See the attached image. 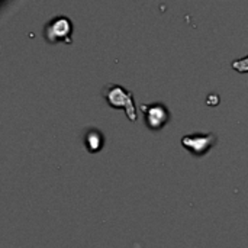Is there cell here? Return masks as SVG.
I'll return each mask as SVG.
<instances>
[{
	"instance_id": "1",
	"label": "cell",
	"mask_w": 248,
	"mask_h": 248,
	"mask_svg": "<svg viewBox=\"0 0 248 248\" xmlns=\"http://www.w3.org/2000/svg\"><path fill=\"white\" fill-rule=\"evenodd\" d=\"M102 96L110 108L124 109L131 122H135L138 119V112L131 90H126L125 87L115 83H108L102 89Z\"/></svg>"
},
{
	"instance_id": "5",
	"label": "cell",
	"mask_w": 248,
	"mask_h": 248,
	"mask_svg": "<svg viewBox=\"0 0 248 248\" xmlns=\"http://www.w3.org/2000/svg\"><path fill=\"white\" fill-rule=\"evenodd\" d=\"M84 145L89 153H99L105 145V135L97 128H89L84 134Z\"/></svg>"
},
{
	"instance_id": "7",
	"label": "cell",
	"mask_w": 248,
	"mask_h": 248,
	"mask_svg": "<svg viewBox=\"0 0 248 248\" xmlns=\"http://www.w3.org/2000/svg\"><path fill=\"white\" fill-rule=\"evenodd\" d=\"M218 94H215V93H212V94H209L208 97H206V102H208V105H211V106H217L218 105Z\"/></svg>"
},
{
	"instance_id": "3",
	"label": "cell",
	"mask_w": 248,
	"mask_h": 248,
	"mask_svg": "<svg viewBox=\"0 0 248 248\" xmlns=\"http://www.w3.org/2000/svg\"><path fill=\"white\" fill-rule=\"evenodd\" d=\"M217 142H218V137L214 132L209 134L196 132L182 137V145L195 157L206 155L217 145Z\"/></svg>"
},
{
	"instance_id": "4",
	"label": "cell",
	"mask_w": 248,
	"mask_h": 248,
	"mask_svg": "<svg viewBox=\"0 0 248 248\" xmlns=\"http://www.w3.org/2000/svg\"><path fill=\"white\" fill-rule=\"evenodd\" d=\"M140 110L144 115L147 126L153 131L163 129L170 121V110L164 103H142L140 105Z\"/></svg>"
},
{
	"instance_id": "2",
	"label": "cell",
	"mask_w": 248,
	"mask_h": 248,
	"mask_svg": "<svg viewBox=\"0 0 248 248\" xmlns=\"http://www.w3.org/2000/svg\"><path fill=\"white\" fill-rule=\"evenodd\" d=\"M71 33H73V22L67 16H57L49 20L44 29V36L48 42H65L71 44Z\"/></svg>"
},
{
	"instance_id": "6",
	"label": "cell",
	"mask_w": 248,
	"mask_h": 248,
	"mask_svg": "<svg viewBox=\"0 0 248 248\" xmlns=\"http://www.w3.org/2000/svg\"><path fill=\"white\" fill-rule=\"evenodd\" d=\"M232 68L238 73H248V57L244 58H240V60H235L232 64Z\"/></svg>"
}]
</instances>
